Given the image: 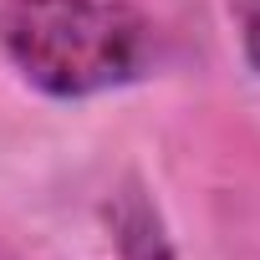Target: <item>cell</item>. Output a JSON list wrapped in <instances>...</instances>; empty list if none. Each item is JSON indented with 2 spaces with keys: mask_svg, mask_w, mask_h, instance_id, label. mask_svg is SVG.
<instances>
[{
  "mask_svg": "<svg viewBox=\"0 0 260 260\" xmlns=\"http://www.w3.org/2000/svg\"><path fill=\"white\" fill-rule=\"evenodd\" d=\"M107 230H112V245L122 260H179L174 245H169V230H164V214L158 204L148 199V189L138 179H127L107 194Z\"/></svg>",
  "mask_w": 260,
  "mask_h": 260,
  "instance_id": "7a4b0ae2",
  "label": "cell"
},
{
  "mask_svg": "<svg viewBox=\"0 0 260 260\" xmlns=\"http://www.w3.org/2000/svg\"><path fill=\"white\" fill-rule=\"evenodd\" d=\"M230 6H235V21H240L245 61H250V72L260 77V0H230Z\"/></svg>",
  "mask_w": 260,
  "mask_h": 260,
  "instance_id": "3957f363",
  "label": "cell"
},
{
  "mask_svg": "<svg viewBox=\"0 0 260 260\" xmlns=\"http://www.w3.org/2000/svg\"><path fill=\"white\" fill-rule=\"evenodd\" d=\"M0 46L46 97H92L148 72L153 21L127 0H6Z\"/></svg>",
  "mask_w": 260,
  "mask_h": 260,
  "instance_id": "6da1fadb",
  "label": "cell"
}]
</instances>
